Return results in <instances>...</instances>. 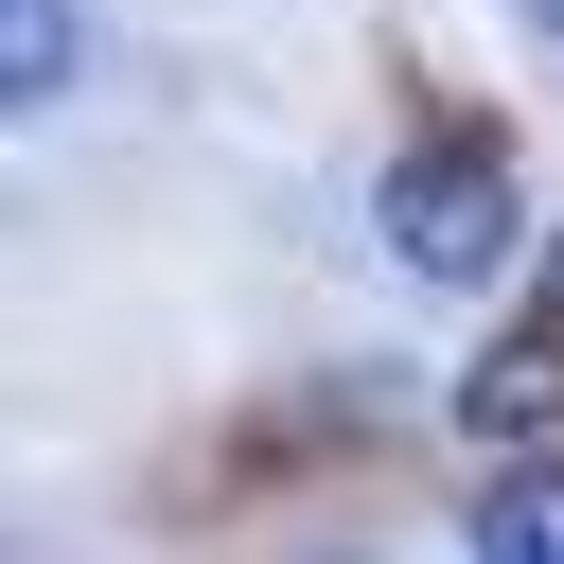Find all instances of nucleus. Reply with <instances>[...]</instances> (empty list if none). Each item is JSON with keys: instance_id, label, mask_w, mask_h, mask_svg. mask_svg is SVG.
Here are the masks:
<instances>
[{"instance_id": "f03ea898", "label": "nucleus", "mask_w": 564, "mask_h": 564, "mask_svg": "<svg viewBox=\"0 0 564 564\" xmlns=\"http://www.w3.org/2000/svg\"><path fill=\"white\" fill-rule=\"evenodd\" d=\"M546 405H564V335H546V317H511V335L458 370V423H476L494 458H529V441H546Z\"/></svg>"}, {"instance_id": "f257e3e1", "label": "nucleus", "mask_w": 564, "mask_h": 564, "mask_svg": "<svg viewBox=\"0 0 564 564\" xmlns=\"http://www.w3.org/2000/svg\"><path fill=\"white\" fill-rule=\"evenodd\" d=\"M388 247H405L423 282H494V264H511V159H494L476 123H423V141L388 159Z\"/></svg>"}, {"instance_id": "20e7f679", "label": "nucleus", "mask_w": 564, "mask_h": 564, "mask_svg": "<svg viewBox=\"0 0 564 564\" xmlns=\"http://www.w3.org/2000/svg\"><path fill=\"white\" fill-rule=\"evenodd\" d=\"M0 88H18V106H53V88H70V0H18V53H0Z\"/></svg>"}, {"instance_id": "7ed1b4c3", "label": "nucleus", "mask_w": 564, "mask_h": 564, "mask_svg": "<svg viewBox=\"0 0 564 564\" xmlns=\"http://www.w3.org/2000/svg\"><path fill=\"white\" fill-rule=\"evenodd\" d=\"M476 564H564V458H494V494H476Z\"/></svg>"}, {"instance_id": "39448f33", "label": "nucleus", "mask_w": 564, "mask_h": 564, "mask_svg": "<svg viewBox=\"0 0 564 564\" xmlns=\"http://www.w3.org/2000/svg\"><path fill=\"white\" fill-rule=\"evenodd\" d=\"M546 317H564V247H546Z\"/></svg>"}, {"instance_id": "423d86ee", "label": "nucleus", "mask_w": 564, "mask_h": 564, "mask_svg": "<svg viewBox=\"0 0 564 564\" xmlns=\"http://www.w3.org/2000/svg\"><path fill=\"white\" fill-rule=\"evenodd\" d=\"M529 18H546V35H564V0H529Z\"/></svg>"}]
</instances>
